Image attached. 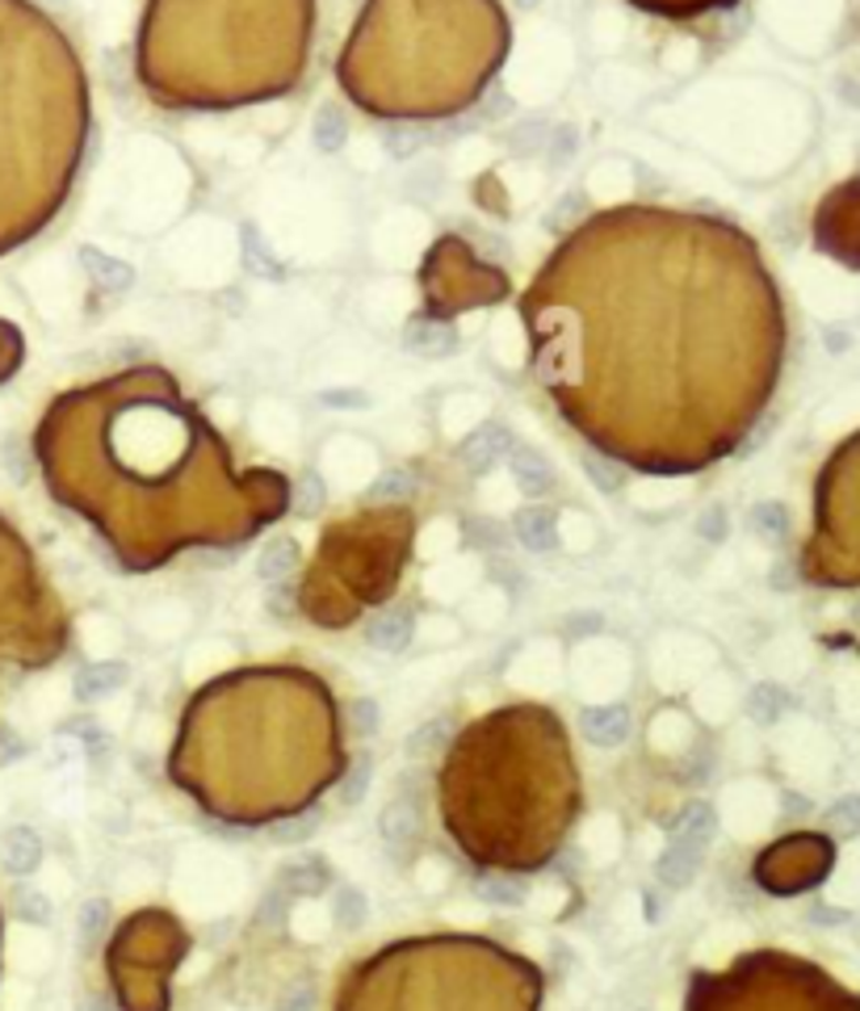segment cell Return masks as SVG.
Instances as JSON below:
<instances>
[{
	"mask_svg": "<svg viewBox=\"0 0 860 1011\" xmlns=\"http://www.w3.org/2000/svg\"><path fill=\"white\" fill-rule=\"evenodd\" d=\"M46 43L21 0H0V253L34 232L46 190Z\"/></svg>",
	"mask_w": 860,
	"mask_h": 1011,
	"instance_id": "cell-1",
	"label": "cell"
},
{
	"mask_svg": "<svg viewBox=\"0 0 860 1011\" xmlns=\"http://www.w3.org/2000/svg\"><path fill=\"white\" fill-rule=\"evenodd\" d=\"M508 454H512V433H508L503 424H482V428H475L458 449L461 466H466L470 475H487V470L500 466Z\"/></svg>",
	"mask_w": 860,
	"mask_h": 1011,
	"instance_id": "cell-2",
	"label": "cell"
},
{
	"mask_svg": "<svg viewBox=\"0 0 860 1011\" xmlns=\"http://www.w3.org/2000/svg\"><path fill=\"white\" fill-rule=\"evenodd\" d=\"M508 466H512V483L521 487L524 496H545L554 487V466L545 462V454L533 445H512Z\"/></svg>",
	"mask_w": 860,
	"mask_h": 1011,
	"instance_id": "cell-3",
	"label": "cell"
},
{
	"mask_svg": "<svg viewBox=\"0 0 860 1011\" xmlns=\"http://www.w3.org/2000/svg\"><path fill=\"white\" fill-rule=\"evenodd\" d=\"M403 344L416 353V358H449L454 349H458V337H454V328L449 323H437V319H412L407 323V332H403Z\"/></svg>",
	"mask_w": 860,
	"mask_h": 1011,
	"instance_id": "cell-4",
	"label": "cell"
},
{
	"mask_svg": "<svg viewBox=\"0 0 860 1011\" xmlns=\"http://www.w3.org/2000/svg\"><path fill=\"white\" fill-rule=\"evenodd\" d=\"M512 533H517V542H521L524 550L545 554V550H554V542H559V517L542 504L521 508L517 521H512Z\"/></svg>",
	"mask_w": 860,
	"mask_h": 1011,
	"instance_id": "cell-5",
	"label": "cell"
},
{
	"mask_svg": "<svg viewBox=\"0 0 860 1011\" xmlns=\"http://www.w3.org/2000/svg\"><path fill=\"white\" fill-rule=\"evenodd\" d=\"M365 638H370V647L382 655H395L403 651L407 642H412V613L403 609V605H395V609H382L365 626Z\"/></svg>",
	"mask_w": 860,
	"mask_h": 1011,
	"instance_id": "cell-6",
	"label": "cell"
},
{
	"mask_svg": "<svg viewBox=\"0 0 860 1011\" xmlns=\"http://www.w3.org/2000/svg\"><path fill=\"white\" fill-rule=\"evenodd\" d=\"M713 836H718V815H713L710 801H689V806L680 810V819L671 822V840H676V843L705 848Z\"/></svg>",
	"mask_w": 860,
	"mask_h": 1011,
	"instance_id": "cell-7",
	"label": "cell"
},
{
	"mask_svg": "<svg viewBox=\"0 0 860 1011\" xmlns=\"http://www.w3.org/2000/svg\"><path fill=\"white\" fill-rule=\"evenodd\" d=\"M697 869H701V848L671 840L668 852L655 861V877L668 885V890H684V885L697 877Z\"/></svg>",
	"mask_w": 860,
	"mask_h": 1011,
	"instance_id": "cell-8",
	"label": "cell"
},
{
	"mask_svg": "<svg viewBox=\"0 0 860 1011\" xmlns=\"http://www.w3.org/2000/svg\"><path fill=\"white\" fill-rule=\"evenodd\" d=\"M584 735L596 743V747H617L629 738V714L622 705H596L584 714Z\"/></svg>",
	"mask_w": 860,
	"mask_h": 1011,
	"instance_id": "cell-9",
	"label": "cell"
},
{
	"mask_svg": "<svg viewBox=\"0 0 860 1011\" xmlns=\"http://www.w3.org/2000/svg\"><path fill=\"white\" fill-rule=\"evenodd\" d=\"M0 861H4L9 873H18V877L34 873L42 861V840L30 831V827H13V831L4 836V843H0Z\"/></svg>",
	"mask_w": 860,
	"mask_h": 1011,
	"instance_id": "cell-10",
	"label": "cell"
},
{
	"mask_svg": "<svg viewBox=\"0 0 860 1011\" xmlns=\"http://www.w3.org/2000/svg\"><path fill=\"white\" fill-rule=\"evenodd\" d=\"M123 684H126L123 663H88V668H81V675H76V696H81V701H105V696L118 693Z\"/></svg>",
	"mask_w": 860,
	"mask_h": 1011,
	"instance_id": "cell-11",
	"label": "cell"
},
{
	"mask_svg": "<svg viewBox=\"0 0 860 1011\" xmlns=\"http://www.w3.org/2000/svg\"><path fill=\"white\" fill-rule=\"evenodd\" d=\"M420 831V810H416V798L412 794H395V801L382 810V836L403 848L412 843V836Z\"/></svg>",
	"mask_w": 860,
	"mask_h": 1011,
	"instance_id": "cell-12",
	"label": "cell"
},
{
	"mask_svg": "<svg viewBox=\"0 0 860 1011\" xmlns=\"http://www.w3.org/2000/svg\"><path fill=\"white\" fill-rule=\"evenodd\" d=\"M294 563H298V546H294L290 538H273L269 546L261 550V558H256V575L269 579V584H277V579L290 575Z\"/></svg>",
	"mask_w": 860,
	"mask_h": 1011,
	"instance_id": "cell-13",
	"label": "cell"
},
{
	"mask_svg": "<svg viewBox=\"0 0 860 1011\" xmlns=\"http://www.w3.org/2000/svg\"><path fill=\"white\" fill-rule=\"evenodd\" d=\"M277 885L282 890H298V894H315V890H323L328 885V864L315 861V856H307V861H294L282 869V877H277Z\"/></svg>",
	"mask_w": 860,
	"mask_h": 1011,
	"instance_id": "cell-14",
	"label": "cell"
},
{
	"mask_svg": "<svg viewBox=\"0 0 860 1011\" xmlns=\"http://www.w3.org/2000/svg\"><path fill=\"white\" fill-rule=\"evenodd\" d=\"M584 848L587 856H596V861H613L617 848H622V827L608 819V815H596L584 827Z\"/></svg>",
	"mask_w": 860,
	"mask_h": 1011,
	"instance_id": "cell-15",
	"label": "cell"
},
{
	"mask_svg": "<svg viewBox=\"0 0 860 1011\" xmlns=\"http://www.w3.org/2000/svg\"><path fill=\"white\" fill-rule=\"evenodd\" d=\"M84 260H88V274L97 277L105 290H126V286L135 281V274H130L126 260H114V256H102V253H84Z\"/></svg>",
	"mask_w": 860,
	"mask_h": 1011,
	"instance_id": "cell-16",
	"label": "cell"
},
{
	"mask_svg": "<svg viewBox=\"0 0 860 1011\" xmlns=\"http://www.w3.org/2000/svg\"><path fill=\"white\" fill-rule=\"evenodd\" d=\"M416 491V475L407 466H391L378 475V483L370 487V500H407Z\"/></svg>",
	"mask_w": 860,
	"mask_h": 1011,
	"instance_id": "cell-17",
	"label": "cell"
},
{
	"mask_svg": "<svg viewBox=\"0 0 860 1011\" xmlns=\"http://www.w3.org/2000/svg\"><path fill=\"white\" fill-rule=\"evenodd\" d=\"M344 135H349V127H344V114L336 106H323L319 109V118H315V143L323 151H336L340 143H344Z\"/></svg>",
	"mask_w": 860,
	"mask_h": 1011,
	"instance_id": "cell-18",
	"label": "cell"
},
{
	"mask_svg": "<svg viewBox=\"0 0 860 1011\" xmlns=\"http://www.w3.org/2000/svg\"><path fill=\"white\" fill-rule=\"evenodd\" d=\"M290 915H294V898H290V890H282V885H273L269 894L256 903V919L265 927H282Z\"/></svg>",
	"mask_w": 860,
	"mask_h": 1011,
	"instance_id": "cell-19",
	"label": "cell"
},
{
	"mask_svg": "<svg viewBox=\"0 0 860 1011\" xmlns=\"http://www.w3.org/2000/svg\"><path fill=\"white\" fill-rule=\"evenodd\" d=\"M479 898L491 906H521L524 903V885H517L512 877H482L479 885Z\"/></svg>",
	"mask_w": 860,
	"mask_h": 1011,
	"instance_id": "cell-20",
	"label": "cell"
},
{
	"mask_svg": "<svg viewBox=\"0 0 860 1011\" xmlns=\"http://www.w3.org/2000/svg\"><path fill=\"white\" fill-rule=\"evenodd\" d=\"M105 924H109V906H105L102 898H88V903H81L76 927H81V940H84V945H88V940H102Z\"/></svg>",
	"mask_w": 860,
	"mask_h": 1011,
	"instance_id": "cell-21",
	"label": "cell"
},
{
	"mask_svg": "<svg viewBox=\"0 0 860 1011\" xmlns=\"http://www.w3.org/2000/svg\"><path fill=\"white\" fill-rule=\"evenodd\" d=\"M332 919H340V927H357L361 919H365V898H361V890H353V885L336 890Z\"/></svg>",
	"mask_w": 860,
	"mask_h": 1011,
	"instance_id": "cell-22",
	"label": "cell"
},
{
	"mask_svg": "<svg viewBox=\"0 0 860 1011\" xmlns=\"http://www.w3.org/2000/svg\"><path fill=\"white\" fill-rule=\"evenodd\" d=\"M827 819H831V827H836V831H848V836H852V831H860V798L836 801Z\"/></svg>",
	"mask_w": 860,
	"mask_h": 1011,
	"instance_id": "cell-23",
	"label": "cell"
},
{
	"mask_svg": "<svg viewBox=\"0 0 860 1011\" xmlns=\"http://www.w3.org/2000/svg\"><path fill=\"white\" fill-rule=\"evenodd\" d=\"M752 525H755V533L781 538V529H785V512H781L776 504H760V508H752Z\"/></svg>",
	"mask_w": 860,
	"mask_h": 1011,
	"instance_id": "cell-24",
	"label": "cell"
},
{
	"mask_svg": "<svg viewBox=\"0 0 860 1011\" xmlns=\"http://www.w3.org/2000/svg\"><path fill=\"white\" fill-rule=\"evenodd\" d=\"M584 470H587V479H592L596 487H605V491H617V487H622V470L601 462V458H587Z\"/></svg>",
	"mask_w": 860,
	"mask_h": 1011,
	"instance_id": "cell-25",
	"label": "cell"
},
{
	"mask_svg": "<svg viewBox=\"0 0 860 1011\" xmlns=\"http://www.w3.org/2000/svg\"><path fill=\"white\" fill-rule=\"evenodd\" d=\"M18 911L30 919V924H39V919H46L51 915V903L42 898V894H34V890H21L18 894Z\"/></svg>",
	"mask_w": 860,
	"mask_h": 1011,
	"instance_id": "cell-26",
	"label": "cell"
},
{
	"mask_svg": "<svg viewBox=\"0 0 860 1011\" xmlns=\"http://www.w3.org/2000/svg\"><path fill=\"white\" fill-rule=\"evenodd\" d=\"M277 1011H315V990L311 987H290L277 999Z\"/></svg>",
	"mask_w": 860,
	"mask_h": 1011,
	"instance_id": "cell-27",
	"label": "cell"
},
{
	"mask_svg": "<svg viewBox=\"0 0 860 1011\" xmlns=\"http://www.w3.org/2000/svg\"><path fill=\"white\" fill-rule=\"evenodd\" d=\"M776 705H781V693H776L773 684H764V689H760V693L752 696V714L760 717V722H773Z\"/></svg>",
	"mask_w": 860,
	"mask_h": 1011,
	"instance_id": "cell-28",
	"label": "cell"
},
{
	"mask_svg": "<svg viewBox=\"0 0 860 1011\" xmlns=\"http://www.w3.org/2000/svg\"><path fill=\"white\" fill-rule=\"evenodd\" d=\"M545 135H550V127L545 123H524L521 130H517V148H529V151H542Z\"/></svg>",
	"mask_w": 860,
	"mask_h": 1011,
	"instance_id": "cell-29",
	"label": "cell"
},
{
	"mask_svg": "<svg viewBox=\"0 0 860 1011\" xmlns=\"http://www.w3.org/2000/svg\"><path fill=\"white\" fill-rule=\"evenodd\" d=\"M319 496H323V487H319V479H302V487H298V512L302 517H311L315 508H319Z\"/></svg>",
	"mask_w": 860,
	"mask_h": 1011,
	"instance_id": "cell-30",
	"label": "cell"
},
{
	"mask_svg": "<svg viewBox=\"0 0 860 1011\" xmlns=\"http://www.w3.org/2000/svg\"><path fill=\"white\" fill-rule=\"evenodd\" d=\"M315 827H319V819H302V822H282V827H273V840H307Z\"/></svg>",
	"mask_w": 860,
	"mask_h": 1011,
	"instance_id": "cell-31",
	"label": "cell"
},
{
	"mask_svg": "<svg viewBox=\"0 0 860 1011\" xmlns=\"http://www.w3.org/2000/svg\"><path fill=\"white\" fill-rule=\"evenodd\" d=\"M365 789H370V759H365V764H357V768H353V777H349V789H344V801L365 798Z\"/></svg>",
	"mask_w": 860,
	"mask_h": 1011,
	"instance_id": "cell-32",
	"label": "cell"
},
{
	"mask_svg": "<svg viewBox=\"0 0 860 1011\" xmlns=\"http://www.w3.org/2000/svg\"><path fill=\"white\" fill-rule=\"evenodd\" d=\"M357 731H361L365 738L378 731V705L370 701V696H365V701H357Z\"/></svg>",
	"mask_w": 860,
	"mask_h": 1011,
	"instance_id": "cell-33",
	"label": "cell"
},
{
	"mask_svg": "<svg viewBox=\"0 0 860 1011\" xmlns=\"http://www.w3.org/2000/svg\"><path fill=\"white\" fill-rule=\"evenodd\" d=\"M13 353H18V332L9 328V323H0V361H9L13 365ZM9 370H0V379H4Z\"/></svg>",
	"mask_w": 860,
	"mask_h": 1011,
	"instance_id": "cell-34",
	"label": "cell"
},
{
	"mask_svg": "<svg viewBox=\"0 0 860 1011\" xmlns=\"http://www.w3.org/2000/svg\"><path fill=\"white\" fill-rule=\"evenodd\" d=\"M521 4H524V9H533V4H538V0H521Z\"/></svg>",
	"mask_w": 860,
	"mask_h": 1011,
	"instance_id": "cell-35",
	"label": "cell"
}]
</instances>
